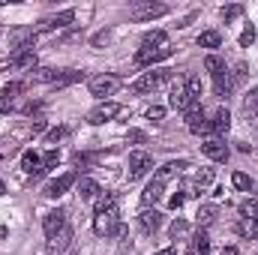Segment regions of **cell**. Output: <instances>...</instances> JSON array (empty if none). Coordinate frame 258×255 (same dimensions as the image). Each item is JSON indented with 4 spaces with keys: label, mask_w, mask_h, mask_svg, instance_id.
<instances>
[{
    "label": "cell",
    "mask_w": 258,
    "mask_h": 255,
    "mask_svg": "<svg viewBox=\"0 0 258 255\" xmlns=\"http://www.w3.org/2000/svg\"><path fill=\"white\" fill-rule=\"evenodd\" d=\"M168 105H171L174 111H189V105H195V102L189 99V93H186V87H180V84H174V87H171V96H168Z\"/></svg>",
    "instance_id": "cell-14"
},
{
    "label": "cell",
    "mask_w": 258,
    "mask_h": 255,
    "mask_svg": "<svg viewBox=\"0 0 258 255\" xmlns=\"http://www.w3.org/2000/svg\"><path fill=\"white\" fill-rule=\"evenodd\" d=\"M183 198H186V195H183V192H177V195H171V198H168V204H171L174 210H180V207H183Z\"/></svg>",
    "instance_id": "cell-44"
},
{
    "label": "cell",
    "mask_w": 258,
    "mask_h": 255,
    "mask_svg": "<svg viewBox=\"0 0 258 255\" xmlns=\"http://www.w3.org/2000/svg\"><path fill=\"white\" fill-rule=\"evenodd\" d=\"M141 45H144V48H165V45H168V33H165V30H150V33H144Z\"/></svg>",
    "instance_id": "cell-15"
},
{
    "label": "cell",
    "mask_w": 258,
    "mask_h": 255,
    "mask_svg": "<svg viewBox=\"0 0 258 255\" xmlns=\"http://www.w3.org/2000/svg\"><path fill=\"white\" fill-rule=\"evenodd\" d=\"M243 111H246V117H258V87H252V90L246 93V99H243Z\"/></svg>",
    "instance_id": "cell-30"
},
{
    "label": "cell",
    "mask_w": 258,
    "mask_h": 255,
    "mask_svg": "<svg viewBox=\"0 0 258 255\" xmlns=\"http://www.w3.org/2000/svg\"><path fill=\"white\" fill-rule=\"evenodd\" d=\"M63 135H66V126H54L51 132H48V135H45V141H48V144H57Z\"/></svg>",
    "instance_id": "cell-40"
},
{
    "label": "cell",
    "mask_w": 258,
    "mask_h": 255,
    "mask_svg": "<svg viewBox=\"0 0 258 255\" xmlns=\"http://www.w3.org/2000/svg\"><path fill=\"white\" fill-rule=\"evenodd\" d=\"M21 168L27 171V174H39L42 168H39V156L33 153V150H24V156H21Z\"/></svg>",
    "instance_id": "cell-25"
},
{
    "label": "cell",
    "mask_w": 258,
    "mask_h": 255,
    "mask_svg": "<svg viewBox=\"0 0 258 255\" xmlns=\"http://www.w3.org/2000/svg\"><path fill=\"white\" fill-rule=\"evenodd\" d=\"M108 39H111V33H108V30H102V33H96V36H93V45H105Z\"/></svg>",
    "instance_id": "cell-45"
},
{
    "label": "cell",
    "mask_w": 258,
    "mask_h": 255,
    "mask_svg": "<svg viewBox=\"0 0 258 255\" xmlns=\"http://www.w3.org/2000/svg\"><path fill=\"white\" fill-rule=\"evenodd\" d=\"M207 183H213V168H201V171L195 174V186H198V189L207 186Z\"/></svg>",
    "instance_id": "cell-37"
},
{
    "label": "cell",
    "mask_w": 258,
    "mask_h": 255,
    "mask_svg": "<svg viewBox=\"0 0 258 255\" xmlns=\"http://www.w3.org/2000/svg\"><path fill=\"white\" fill-rule=\"evenodd\" d=\"M201 90H204V87H201V78H189V81H186V93H189V99H192L195 105H198V99H201Z\"/></svg>",
    "instance_id": "cell-35"
},
{
    "label": "cell",
    "mask_w": 258,
    "mask_h": 255,
    "mask_svg": "<svg viewBox=\"0 0 258 255\" xmlns=\"http://www.w3.org/2000/svg\"><path fill=\"white\" fill-rule=\"evenodd\" d=\"M240 216H243V219H255L258 222V198H246V201L240 204Z\"/></svg>",
    "instance_id": "cell-33"
},
{
    "label": "cell",
    "mask_w": 258,
    "mask_h": 255,
    "mask_svg": "<svg viewBox=\"0 0 258 255\" xmlns=\"http://www.w3.org/2000/svg\"><path fill=\"white\" fill-rule=\"evenodd\" d=\"M186 126H189V132H195V135L210 132V123H207V117H204L201 105H189V111H186Z\"/></svg>",
    "instance_id": "cell-12"
},
{
    "label": "cell",
    "mask_w": 258,
    "mask_h": 255,
    "mask_svg": "<svg viewBox=\"0 0 258 255\" xmlns=\"http://www.w3.org/2000/svg\"><path fill=\"white\" fill-rule=\"evenodd\" d=\"M117 225H120L117 207H111V210H105V213H96V219H93V231H96L99 237H102V234H114Z\"/></svg>",
    "instance_id": "cell-3"
},
{
    "label": "cell",
    "mask_w": 258,
    "mask_h": 255,
    "mask_svg": "<svg viewBox=\"0 0 258 255\" xmlns=\"http://www.w3.org/2000/svg\"><path fill=\"white\" fill-rule=\"evenodd\" d=\"M99 183L96 180H90V177H81V183H78V195H81V201H96V195H99Z\"/></svg>",
    "instance_id": "cell-17"
},
{
    "label": "cell",
    "mask_w": 258,
    "mask_h": 255,
    "mask_svg": "<svg viewBox=\"0 0 258 255\" xmlns=\"http://www.w3.org/2000/svg\"><path fill=\"white\" fill-rule=\"evenodd\" d=\"M255 42V27H246L243 33H240V48H249Z\"/></svg>",
    "instance_id": "cell-39"
},
{
    "label": "cell",
    "mask_w": 258,
    "mask_h": 255,
    "mask_svg": "<svg viewBox=\"0 0 258 255\" xmlns=\"http://www.w3.org/2000/svg\"><path fill=\"white\" fill-rule=\"evenodd\" d=\"M150 168H153V159H150V153H144V150H135V153L129 156V180H138V177H144Z\"/></svg>",
    "instance_id": "cell-5"
},
{
    "label": "cell",
    "mask_w": 258,
    "mask_h": 255,
    "mask_svg": "<svg viewBox=\"0 0 258 255\" xmlns=\"http://www.w3.org/2000/svg\"><path fill=\"white\" fill-rule=\"evenodd\" d=\"M222 255H240V252H237L234 246H228V249H222Z\"/></svg>",
    "instance_id": "cell-46"
},
{
    "label": "cell",
    "mask_w": 258,
    "mask_h": 255,
    "mask_svg": "<svg viewBox=\"0 0 258 255\" xmlns=\"http://www.w3.org/2000/svg\"><path fill=\"white\" fill-rule=\"evenodd\" d=\"M213 219H216V207H213V204H201V207H198V213H195V222H198V228L210 225Z\"/></svg>",
    "instance_id": "cell-24"
},
{
    "label": "cell",
    "mask_w": 258,
    "mask_h": 255,
    "mask_svg": "<svg viewBox=\"0 0 258 255\" xmlns=\"http://www.w3.org/2000/svg\"><path fill=\"white\" fill-rule=\"evenodd\" d=\"M168 78H171V69H153V72H144V75L132 84V90H135V93H153V90L162 87Z\"/></svg>",
    "instance_id": "cell-1"
},
{
    "label": "cell",
    "mask_w": 258,
    "mask_h": 255,
    "mask_svg": "<svg viewBox=\"0 0 258 255\" xmlns=\"http://www.w3.org/2000/svg\"><path fill=\"white\" fill-rule=\"evenodd\" d=\"M210 129H216L219 135H225V132L231 129V114H228V108H219V111L213 114V123H210Z\"/></svg>",
    "instance_id": "cell-19"
},
{
    "label": "cell",
    "mask_w": 258,
    "mask_h": 255,
    "mask_svg": "<svg viewBox=\"0 0 258 255\" xmlns=\"http://www.w3.org/2000/svg\"><path fill=\"white\" fill-rule=\"evenodd\" d=\"M72 21H75V12H72V9H63V12L51 15V18H42V21H39V27H36V33H45V30H60V27L72 24Z\"/></svg>",
    "instance_id": "cell-9"
},
{
    "label": "cell",
    "mask_w": 258,
    "mask_h": 255,
    "mask_svg": "<svg viewBox=\"0 0 258 255\" xmlns=\"http://www.w3.org/2000/svg\"><path fill=\"white\" fill-rule=\"evenodd\" d=\"M0 195H3V183H0Z\"/></svg>",
    "instance_id": "cell-48"
},
{
    "label": "cell",
    "mask_w": 258,
    "mask_h": 255,
    "mask_svg": "<svg viewBox=\"0 0 258 255\" xmlns=\"http://www.w3.org/2000/svg\"><path fill=\"white\" fill-rule=\"evenodd\" d=\"M174 54V48H141L138 54H135V63L138 66H153V63H159V60H168Z\"/></svg>",
    "instance_id": "cell-7"
},
{
    "label": "cell",
    "mask_w": 258,
    "mask_h": 255,
    "mask_svg": "<svg viewBox=\"0 0 258 255\" xmlns=\"http://www.w3.org/2000/svg\"><path fill=\"white\" fill-rule=\"evenodd\" d=\"M75 180H78V174H75V171H66V174L54 177V180L45 186V195H48V198H60L63 192L72 189V183H75Z\"/></svg>",
    "instance_id": "cell-10"
},
{
    "label": "cell",
    "mask_w": 258,
    "mask_h": 255,
    "mask_svg": "<svg viewBox=\"0 0 258 255\" xmlns=\"http://www.w3.org/2000/svg\"><path fill=\"white\" fill-rule=\"evenodd\" d=\"M156 255H177V252H174V249L168 246V249H162V252H156Z\"/></svg>",
    "instance_id": "cell-47"
},
{
    "label": "cell",
    "mask_w": 258,
    "mask_h": 255,
    "mask_svg": "<svg viewBox=\"0 0 258 255\" xmlns=\"http://www.w3.org/2000/svg\"><path fill=\"white\" fill-rule=\"evenodd\" d=\"M111 207H114V192H99L96 201H93V210H96V213H105V210H111Z\"/></svg>",
    "instance_id": "cell-29"
},
{
    "label": "cell",
    "mask_w": 258,
    "mask_h": 255,
    "mask_svg": "<svg viewBox=\"0 0 258 255\" xmlns=\"http://www.w3.org/2000/svg\"><path fill=\"white\" fill-rule=\"evenodd\" d=\"M183 168H189V162H186V159H177V162H165V165L159 168V174H156V180H162V183H165L168 177H174V174H180Z\"/></svg>",
    "instance_id": "cell-16"
},
{
    "label": "cell",
    "mask_w": 258,
    "mask_h": 255,
    "mask_svg": "<svg viewBox=\"0 0 258 255\" xmlns=\"http://www.w3.org/2000/svg\"><path fill=\"white\" fill-rule=\"evenodd\" d=\"M57 162H60V153H57V150H48V153H45V159H42V165H45V168H54Z\"/></svg>",
    "instance_id": "cell-41"
},
{
    "label": "cell",
    "mask_w": 258,
    "mask_h": 255,
    "mask_svg": "<svg viewBox=\"0 0 258 255\" xmlns=\"http://www.w3.org/2000/svg\"><path fill=\"white\" fill-rule=\"evenodd\" d=\"M21 90H24V84H18V81H15V84H6V87H3V93H0V111H6V108L12 105L15 93H21Z\"/></svg>",
    "instance_id": "cell-21"
},
{
    "label": "cell",
    "mask_w": 258,
    "mask_h": 255,
    "mask_svg": "<svg viewBox=\"0 0 258 255\" xmlns=\"http://www.w3.org/2000/svg\"><path fill=\"white\" fill-rule=\"evenodd\" d=\"M147 117H150V120H162V117H165V108H162V105H150V108H147Z\"/></svg>",
    "instance_id": "cell-42"
},
{
    "label": "cell",
    "mask_w": 258,
    "mask_h": 255,
    "mask_svg": "<svg viewBox=\"0 0 258 255\" xmlns=\"http://www.w3.org/2000/svg\"><path fill=\"white\" fill-rule=\"evenodd\" d=\"M129 141H135V144H144V141H147V135H144L141 129H132V132H129Z\"/></svg>",
    "instance_id": "cell-43"
},
{
    "label": "cell",
    "mask_w": 258,
    "mask_h": 255,
    "mask_svg": "<svg viewBox=\"0 0 258 255\" xmlns=\"http://www.w3.org/2000/svg\"><path fill=\"white\" fill-rule=\"evenodd\" d=\"M186 231H189V225H186L183 219H174V222H171V228H168V234H171L174 240H177V237H183Z\"/></svg>",
    "instance_id": "cell-38"
},
{
    "label": "cell",
    "mask_w": 258,
    "mask_h": 255,
    "mask_svg": "<svg viewBox=\"0 0 258 255\" xmlns=\"http://www.w3.org/2000/svg\"><path fill=\"white\" fill-rule=\"evenodd\" d=\"M123 108L117 105V102H102V105H96L90 114H87V123H93V126H99V123H105V120H111V117H117Z\"/></svg>",
    "instance_id": "cell-8"
},
{
    "label": "cell",
    "mask_w": 258,
    "mask_h": 255,
    "mask_svg": "<svg viewBox=\"0 0 258 255\" xmlns=\"http://www.w3.org/2000/svg\"><path fill=\"white\" fill-rule=\"evenodd\" d=\"M42 228H45V237L51 240V237H57L60 231L66 228V210H48L45 213V219H42Z\"/></svg>",
    "instance_id": "cell-6"
},
{
    "label": "cell",
    "mask_w": 258,
    "mask_h": 255,
    "mask_svg": "<svg viewBox=\"0 0 258 255\" xmlns=\"http://www.w3.org/2000/svg\"><path fill=\"white\" fill-rule=\"evenodd\" d=\"M237 234H240V237H255L258 234V222L255 219H243V216H240V222H237Z\"/></svg>",
    "instance_id": "cell-32"
},
{
    "label": "cell",
    "mask_w": 258,
    "mask_h": 255,
    "mask_svg": "<svg viewBox=\"0 0 258 255\" xmlns=\"http://www.w3.org/2000/svg\"><path fill=\"white\" fill-rule=\"evenodd\" d=\"M69 240H72V228L66 225L57 237H51V240H48V252H63L66 246H69Z\"/></svg>",
    "instance_id": "cell-20"
},
{
    "label": "cell",
    "mask_w": 258,
    "mask_h": 255,
    "mask_svg": "<svg viewBox=\"0 0 258 255\" xmlns=\"http://www.w3.org/2000/svg\"><path fill=\"white\" fill-rule=\"evenodd\" d=\"M117 84H120V78H117V75H96V78L90 81V96L105 99V96H111V93L117 90Z\"/></svg>",
    "instance_id": "cell-4"
},
{
    "label": "cell",
    "mask_w": 258,
    "mask_h": 255,
    "mask_svg": "<svg viewBox=\"0 0 258 255\" xmlns=\"http://www.w3.org/2000/svg\"><path fill=\"white\" fill-rule=\"evenodd\" d=\"M162 189H165V186H162V180L147 183V186H144V192H141V201H144L147 207H150V204H156V201L162 198Z\"/></svg>",
    "instance_id": "cell-18"
},
{
    "label": "cell",
    "mask_w": 258,
    "mask_h": 255,
    "mask_svg": "<svg viewBox=\"0 0 258 255\" xmlns=\"http://www.w3.org/2000/svg\"><path fill=\"white\" fill-rule=\"evenodd\" d=\"M84 78V72H78V69H69V72H57V78H54V87H69V84H75V81H81Z\"/></svg>",
    "instance_id": "cell-26"
},
{
    "label": "cell",
    "mask_w": 258,
    "mask_h": 255,
    "mask_svg": "<svg viewBox=\"0 0 258 255\" xmlns=\"http://www.w3.org/2000/svg\"><path fill=\"white\" fill-rule=\"evenodd\" d=\"M204 69H207L210 75H219V72L225 69V63H222V57H216V54H207V57H204Z\"/></svg>",
    "instance_id": "cell-34"
},
{
    "label": "cell",
    "mask_w": 258,
    "mask_h": 255,
    "mask_svg": "<svg viewBox=\"0 0 258 255\" xmlns=\"http://www.w3.org/2000/svg\"><path fill=\"white\" fill-rule=\"evenodd\" d=\"M189 249H192L195 255H207V252H210V237H207V231H204V228H201V231L192 237Z\"/></svg>",
    "instance_id": "cell-23"
},
{
    "label": "cell",
    "mask_w": 258,
    "mask_h": 255,
    "mask_svg": "<svg viewBox=\"0 0 258 255\" xmlns=\"http://www.w3.org/2000/svg\"><path fill=\"white\" fill-rule=\"evenodd\" d=\"M240 15H243V6H240V3H234V6H225V9H222V18H225V24H228V21H234V18H240Z\"/></svg>",
    "instance_id": "cell-36"
},
{
    "label": "cell",
    "mask_w": 258,
    "mask_h": 255,
    "mask_svg": "<svg viewBox=\"0 0 258 255\" xmlns=\"http://www.w3.org/2000/svg\"><path fill=\"white\" fill-rule=\"evenodd\" d=\"M201 153L210 156L213 162H225V159H228V144H225L222 138H207V141L201 144Z\"/></svg>",
    "instance_id": "cell-11"
},
{
    "label": "cell",
    "mask_w": 258,
    "mask_h": 255,
    "mask_svg": "<svg viewBox=\"0 0 258 255\" xmlns=\"http://www.w3.org/2000/svg\"><path fill=\"white\" fill-rule=\"evenodd\" d=\"M213 87H216V93H219V96H228V90H231V78H228V69H222L219 75H213Z\"/></svg>",
    "instance_id": "cell-28"
},
{
    "label": "cell",
    "mask_w": 258,
    "mask_h": 255,
    "mask_svg": "<svg viewBox=\"0 0 258 255\" xmlns=\"http://www.w3.org/2000/svg\"><path fill=\"white\" fill-rule=\"evenodd\" d=\"M231 183H234L240 192H255L258 189V183L249 177V174H243V171H234V174H231Z\"/></svg>",
    "instance_id": "cell-22"
},
{
    "label": "cell",
    "mask_w": 258,
    "mask_h": 255,
    "mask_svg": "<svg viewBox=\"0 0 258 255\" xmlns=\"http://www.w3.org/2000/svg\"><path fill=\"white\" fill-rule=\"evenodd\" d=\"M165 12H168V6L153 3V0H144V3H132L129 6V18L132 21H153V18H159Z\"/></svg>",
    "instance_id": "cell-2"
},
{
    "label": "cell",
    "mask_w": 258,
    "mask_h": 255,
    "mask_svg": "<svg viewBox=\"0 0 258 255\" xmlns=\"http://www.w3.org/2000/svg\"><path fill=\"white\" fill-rule=\"evenodd\" d=\"M12 63L18 66V69H33V66H36V54H33V48H30V51H18Z\"/></svg>",
    "instance_id": "cell-31"
},
{
    "label": "cell",
    "mask_w": 258,
    "mask_h": 255,
    "mask_svg": "<svg viewBox=\"0 0 258 255\" xmlns=\"http://www.w3.org/2000/svg\"><path fill=\"white\" fill-rule=\"evenodd\" d=\"M138 225H141L144 234H153V231H159V225H162V213H159L156 207H153V210L147 207V210L138 213Z\"/></svg>",
    "instance_id": "cell-13"
},
{
    "label": "cell",
    "mask_w": 258,
    "mask_h": 255,
    "mask_svg": "<svg viewBox=\"0 0 258 255\" xmlns=\"http://www.w3.org/2000/svg\"><path fill=\"white\" fill-rule=\"evenodd\" d=\"M198 45H201V48H219V45H222V36H219L216 30H204V33L198 36Z\"/></svg>",
    "instance_id": "cell-27"
}]
</instances>
